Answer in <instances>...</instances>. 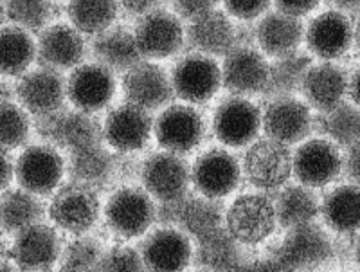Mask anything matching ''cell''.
I'll list each match as a JSON object with an SVG mask.
<instances>
[{
    "label": "cell",
    "mask_w": 360,
    "mask_h": 272,
    "mask_svg": "<svg viewBox=\"0 0 360 272\" xmlns=\"http://www.w3.org/2000/svg\"><path fill=\"white\" fill-rule=\"evenodd\" d=\"M245 179L258 190H279L292 177V152L279 141H254L243 159Z\"/></svg>",
    "instance_id": "obj_6"
},
{
    "label": "cell",
    "mask_w": 360,
    "mask_h": 272,
    "mask_svg": "<svg viewBox=\"0 0 360 272\" xmlns=\"http://www.w3.org/2000/svg\"><path fill=\"white\" fill-rule=\"evenodd\" d=\"M134 33L143 56L150 60L169 58L182 49L186 40L182 20L164 8L139 18Z\"/></svg>",
    "instance_id": "obj_15"
},
{
    "label": "cell",
    "mask_w": 360,
    "mask_h": 272,
    "mask_svg": "<svg viewBox=\"0 0 360 272\" xmlns=\"http://www.w3.org/2000/svg\"><path fill=\"white\" fill-rule=\"evenodd\" d=\"M304 27L301 18L290 17L281 11L265 13L254 27V40L259 51L270 58H281L297 53L303 44Z\"/></svg>",
    "instance_id": "obj_27"
},
{
    "label": "cell",
    "mask_w": 360,
    "mask_h": 272,
    "mask_svg": "<svg viewBox=\"0 0 360 272\" xmlns=\"http://www.w3.org/2000/svg\"><path fill=\"white\" fill-rule=\"evenodd\" d=\"M62 254V243L53 227L38 222L15 235L13 261L24 271H49Z\"/></svg>",
    "instance_id": "obj_23"
},
{
    "label": "cell",
    "mask_w": 360,
    "mask_h": 272,
    "mask_svg": "<svg viewBox=\"0 0 360 272\" xmlns=\"http://www.w3.org/2000/svg\"><path fill=\"white\" fill-rule=\"evenodd\" d=\"M119 0H69L67 17L83 34H96L112 27L117 18Z\"/></svg>",
    "instance_id": "obj_36"
},
{
    "label": "cell",
    "mask_w": 360,
    "mask_h": 272,
    "mask_svg": "<svg viewBox=\"0 0 360 272\" xmlns=\"http://www.w3.org/2000/svg\"><path fill=\"white\" fill-rule=\"evenodd\" d=\"M272 2L276 6V11H281L295 18L307 17L321 4V0H272Z\"/></svg>",
    "instance_id": "obj_46"
},
{
    "label": "cell",
    "mask_w": 360,
    "mask_h": 272,
    "mask_svg": "<svg viewBox=\"0 0 360 272\" xmlns=\"http://www.w3.org/2000/svg\"><path fill=\"white\" fill-rule=\"evenodd\" d=\"M38 46L31 33L8 24L2 30V72L9 78H20L37 60Z\"/></svg>",
    "instance_id": "obj_37"
},
{
    "label": "cell",
    "mask_w": 360,
    "mask_h": 272,
    "mask_svg": "<svg viewBox=\"0 0 360 272\" xmlns=\"http://www.w3.org/2000/svg\"><path fill=\"white\" fill-rule=\"evenodd\" d=\"M18 103L34 117L49 116L62 110L65 105L67 79L62 72L51 67H37L18 78L15 87Z\"/></svg>",
    "instance_id": "obj_11"
},
{
    "label": "cell",
    "mask_w": 360,
    "mask_h": 272,
    "mask_svg": "<svg viewBox=\"0 0 360 272\" xmlns=\"http://www.w3.org/2000/svg\"><path fill=\"white\" fill-rule=\"evenodd\" d=\"M311 65H314V58L310 54L299 53V51L281 58H274V63H270L269 79H266L263 96L270 99L295 96L301 92L303 79Z\"/></svg>",
    "instance_id": "obj_34"
},
{
    "label": "cell",
    "mask_w": 360,
    "mask_h": 272,
    "mask_svg": "<svg viewBox=\"0 0 360 272\" xmlns=\"http://www.w3.org/2000/svg\"><path fill=\"white\" fill-rule=\"evenodd\" d=\"M2 155H4V168H2V191L8 190L11 181L15 179V166L17 162L11 161V157H9V150H2Z\"/></svg>",
    "instance_id": "obj_49"
},
{
    "label": "cell",
    "mask_w": 360,
    "mask_h": 272,
    "mask_svg": "<svg viewBox=\"0 0 360 272\" xmlns=\"http://www.w3.org/2000/svg\"><path fill=\"white\" fill-rule=\"evenodd\" d=\"M348 96L353 103L360 107V67H356V69L353 70V75L349 76Z\"/></svg>",
    "instance_id": "obj_50"
},
{
    "label": "cell",
    "mask_w": 360,
    "mask_h": 272,
    "mask_svg": "<svg viewBox=\"0 0 360 272\" xmlns=\"http://www.w3.org/2000/svg\"><path fill=\"white\" fill-rule=\"evenodd\" d=\"M311 127L314 117L310 107L295 96L270 99L263 112L262 128L265 136L287 146L303 143L311 134Z\"/></svg>",
    "instance_id": "obj_16"
},
{
    "label": "cell",
    "mask_w": 360,
    "mask_h": 272,
    "mask_svg": "<svg viewBox=\"0 0 360 272\" xmlns=\"http://www.w3.org/2000/svg\"><path fill=\"white\" fill-rule=\"evenodd\" d=\"M227 15L238 20L250 22L269 11L272 0H221Z\"/></svg>",
    "instance_id": "obj_43"
},
{
    "label": "cell",
    "mask_w": 360,
    "mask_h": 272,
    "mask_svg": "<svg viewBox=\"0 0 360 272\" xmlns=\"http://www.w3.org/2000/svg\"><path fill=\"white\" fill-rule=\"evenodd\" d=\"M225 226V209L220 198L205 195H186L179 200L176 227L189 238L200 240Z\"/></svg>",
    "instance_id": "obj_29"
},
{
    "label": "cell",
    "mask_w": 360,
    "mask_h": 272,
    "mask_svg": "<svg viewBox=\"0 0 360 272\" xmlns=\"http://www.w3.org/2000/svg\"><path fill=\"white\" fill-rule=\"evenodd\" d=\"M4 17L29 33H41L53 17V4L51 0H4Z\"/></svg>",
    "instance_id": "obj_39"
},
{
    "label": "cell",
    "mask_w": 360,
    "mask_h": 272,
    "mask_svg": "<svg viewBox=\"0 0 360 272\" xmlns=\"http://www.w3.org/2000/svg\"><path fill=\"white\" fill-rule=\"evenodd\" d=\"M263 114L243 96L225 98L213 114V132L221 145L243 148L252 145L262 128Z\"/></svg>",
    "instance_id": "obj_10"
},
{
    "label": "cell",
    "mask_w": 360,
    "mask_h": 272,
    "mask_svg": "<svg viewBox=\"0 0 360 272\" xmlns=\"http://www.w3.org/2000/svg\"><path fill=\"white\" fill-rule=\"evenodd\" d=\"M123 92L127 101L139 105L150 112L168 107L175 96L172 75H168L157 63L146 60L124 72Z\"/></svg>",
    "instance_id": "obj_21"
},
{
    "label": "cell",
    "mask_w": 360,
    "mask_h": 272,
    "mask_svg": "<svg viewBox=\"0 0 360 272\" xmlns=\"http://www.w3.org/2000/svg\"><path fill=\"white\" fill-rule=\"evenodd\" d=\"M335 11L344 15H360V0H326Z\"/></svg>",
    "instance_id": "obj_48"
},
{
    "label": "cell",
    "mask_w": 360,
    "mask_h": 272,
    "mask_svg": "<svg viewBox=\"0 0 360 272\" xmlns=\"http://www.w3.org/2000/svg\"><path fill=\"white\" fill-rule=\"evenodd\" d=\"M0 117H2V132H0L2 150H17L24 146L31 132L27 110L15 101H2Z\"/></svg>",
    "instance_id": "obj_41"
},
{
    "label": "cell",
    "mask_w": 360,
    "mask_h": 272,
    "mask_svg": "<svg viewBox=\"0 0 360 272\" xmlns=\"http://www.w3.org/2000/svg\"><path fill=\"white\" fill-rule=\"evenodd\" d=\"M304 41L311 56L324 62L340 58L353 46V24L348 15L330 9L315 18L304 30Z\"/></svg>",
    "instance_id": "obj_20"
},
{
    "label": "cell",
    "mask_w": 360,
    "mask_h": 272,
    "mask_svg": "<svg viewBox=\"0 0 360 272\" xmlns=\"http://www.w3.org/2000/svg\"><path fill=\"white\" fill-rule=\"evenodd\" d=\"M38 134L53 146L65 152H79V150L94 148L105 139L103 128L89 112L79 108H62L49 116L37 117Z\"/></svg>",
    "instance_id": "obj_2"
},
{
    "label": "cell",
    "mask_w": 360,
    "mask_h": 272,
    "mask_svg": "<svg viewBox=\"0 0 360 272\" xmlns=\"http://www.w3.org/2000/svg\"><path fill=\"white\" fill-rule=\"evenodd\" d=\"M221 0H168V4L173 8V13L180 20L193 22L204 17L207 13L214 11Z\"/></svg>",
    "instance_id": "obj_44"
},
{
    "label": "cell",
    "mask_w": 360,
    "mask_h": 272,
    "mask_svg": "<svg viewBox=\"0 0 360 272\" xmlns=\"http://www.w3.org/2000/svg\"><path fill=\"white\" fill-rule=\"evenodd\" d=\"M143 254L139 249L130 247V245H117L112 247L110 251L103 252L101 260H99L96 271H121V272H130V271H144Z\"/></svg>",
    "instance_id": "obj_42"
},
{
    "label": "cell",
    "mask_w": 360,
    "mask_h": 272,
    "mask_svg": "<svg viewBox=\"0 0 360 272\" xmlns=\"http://www.w3.org/2000/svg\"><path fill=\"white\" fill-rule=\"evenodd\" d=\"M242 179L236 157L225 148H211L198 157L191 168V184L198 193L224 198L233 193Z\"/></svg>",
    "instance_id": "obj_19"
},
{
    "label": "cell",
    "mask_w": 360,
    "mask_h": 272,
    "mask_svg": "<svg viewBox=\"0 0 360 272\" xmlns=\"http://www.w3.org/2000/svg\"><path fill=\"white\" fill-rule=\"evenodd\" d=\"M355 258H356V261H359V265H360V236L356 238V243H355Z\"/></svg>",
    "instance_id": "obj_52"
},
{
    "label": "cell",
    "mask_w": 360,
    "mask_h": 272,
    "mask_svg": "<svg viewBox=\"0 0 360 272\" xmlns=\"http://www.w3.org/2000/svg\"><path fill=\"white\" fill-rule=\"evenodd\" d=\"M342 171L352 184L360 186V141L346 148L342 159Z\"/></svg>",
    "instance_id": "obj_47"
},
{
    "label": "cell",
    "mask_w": 360,
    "mask_h": 272,
    "mask_svg": "<svg viewBox=\"0 0 360 272\" xmlns=\"http://www.w3.org/2000/svg\"><path fill=\"white\" fill-rule=\"evenodd\" d=\"M65 161L60 155L58 148L53 145H33L27 146L18 155L15 166V179L18 186L38 197L53 195L60 188L63 174H65Z\"/></svg>",
    "instance_id": "obj_8"
},
{
    "label": "cell",
    "mask_w": 360,
    "mask_h": 272,
    "mask_svg": "<svg viewBox=\"0 0 360 272\" xmlns=\"http://www.w3.org/2000/svg\"><path fill=\"white\" fill-rule=\"evenodd\" d=\"M245 245L238 242L227 227H220L211 235L197 240L193 260L202 268H238L247 261Z\"/></svg>",
    "instance_id": "obj_31"
},
{
    "label": "cell",
    "mask_w": 360,
    "mask_h": 272,
    "mask_svg": "<svg viewBox=\"0 0 360 272\" xmlns=\"http://www.w3.org/2000/svg\"><path fill=\"white\" fill-rule=\"evenodd\" d=\"M38 56L40 65L56 70L76 69L85 58L86 44L82 31L69 24H54L38 34Z\"/></svg>",
    "instance_id": "obj_24"
},
{
    "label": "cell",
    "mask_w": 360,
    "mask_h": 272,
    "mask_svg": "<svg viewBox=\"0 0 360 272\" xmlns=\"http://www.w3.org/2000/svg\"><path fill=\"white\" fill-rule=\"evenodd\" d=\"M278 226L274 200L262 193L238 197L225 211V227L243 245L265 242Z\"/></svg>",
    "instance_id": "obj_5"
},
{
    "label": "cell",
    "mask_w": 360,
    "mask_h": 272,
    "mask_svg": "<svg viewBox=\"0 0 360 272\" xmlns=\"http://www.w3.org/2000/svg\"><path fill=\"white\" fill-rule=\"evenodd\" d=\"M349 78L342 67L333 62L314 63L301 85V94L310 108L326 114L340 105L348 94Z\"/></svg>",
    "instance_id": "obj_25"
},
{
    "label": "cell",
    "mask_w": 360,
    "mask_h": 272,
    "mask_svg": "<svg viewBox=\"0 0 360 272\" xmlns=\"http://www.w3.org/2000/svg\"><path fill=\"white\" fill-rule=\"evenodd\" d=\"M143 188L159 202L180 200L188 195L191 168L179 153L155 152L146 157L141 168Z\"/></svg>",
    "instance_id": "obj_9"
},
{
    "label": "cell",
    "mask_w": 360,
    "mask_h": 272,
    "mask_svg": "<svg viewBox=\"0 0 360 272\" xmlns=\"http://www.w3.org/2000/svg\"><path fill=\"white\" fill-rule=\"evenodd\" d=\"M323 128L330 139L340 148H348L360 141V107L353 101H342L326 112Z\"/></svg>",
    "instance_id": "obj_38"
},
{
    "label": "cell",
    "mask_w": 360,
    "mask_h": 272,
    "mask_svg": "<svg viewBox=\"0 0 360 272\" xmlns=\"http://www.w3.org/2000/svg\"><path fill=\"white\" fill-rule=\"evenodd\" d=\"M115 72L98 62L82 63L67 79V96L74 108L94 114L112 103L117 89Z\"/></svg>",
    "instance_id": "obj_17"
},
{
    "label": "cell",
    "mask_w": 360,
    "mask_h": 272,
    "mask_svg": "<svg viewBox=\"0 0 360 272\" xmlns=\"http://www.w3.org/2000/svg\"><path fill=\"white\" fill-rule=\"evenodd\" d=\"M172 83L176 98L186 103H207L220 87H224L221 67L211 56L200 53L188 54L173 67Z\"/></svg>",
    "instance_id": "obj_7"
},
{
    "label": "cell",
    "mask_w": 360,
    "mask_h": 272,
    "mask_svg": "<svg viewBox=\"0 0 360 272\" xmlns=\"http://www.w3.org/2000/svg\"><path fill=\"white\" fill-rule=\"evenodd\" d=\"M269 62L262 51L238 44L224 56L221 85L233 96L263 94L269 79Z\"/></svg>",
    "instance_id": "obj_13"
},
{
    "label": "cell",
    "mask_w": 360,
    "mask_h": 272,
    "mask_svg": "<svg viewBox=\"0 0 360 272\" xmlns=\"http://www.w3.org/2000/svg\"><path fill=\"white\" fill-rule=\"evenodd\" d=\"M103 252V245L94 236L76 235V238L62 249L58 264L63 271H96Z\"/></svg>",
    "instance_id": "obj_40"
},
{
    "label": "cell",
    "mask_w": 360,
    "mask_h": 272,
    "mask_svg": "<svg viewBox=\"0 0 360 272\" xmlns=\"http://www.w3.org/2000/svg\"><path fill=\"white\" fill-rule=\"evenodd\" d=\"M278 226L283 229L314 222L321 214V200L314 188L304 184H285L274 198Z\"/></svg>",
    "instance_id": "obj_32"
},
{
    "label": "cell",
    "mask_w": 360,
    "mask_h": 272,
    "mask_svg": "<svg viewBox=\"0 0 360 272\" xmlns=\"http://www.w3.org/2000/svg\"><path fill=\"white\" fill-rule=\"evenodd\" d=\"M67 169L72 181H78L90 188H105L115 175V159L101 145L94 148L69 153Z\"/></svg>",
    "instance_id": "obj_33"
},
{
    "label": "cell",
    "mask_w": 360,
    "mask_h": 272,
    "mask_svg": "<svg viewBox=\"0 0 360 272\" xmlns=\"http://www.w3.org/2000/svg\"><path fill=\"white\" fill-rule=\"evenodd\" d=\"M139 251L150 271H182L193 260L191 240L179 227L160 226L146 235Z\"/></svg>",
    "instance_id": "obj_22"
},
{
    "label": "cell",
    "mask_w": 360,
    "mask_h": 272,
    "mask_svg": "<svg viewBox=\"0 0 360 272\" xmlns=\"http://www.w3.org/2000/svg\"><path fill=\"white\" fill-rule=\"evenodd\" d=\"M186 37L193 53L205 54L211 58L225 56L238 46L236 25L233 24L227 11L220 9H214L204 17L189 22Z\"/></svg>",
    "instance_id": "obj_26"
},
{
    "label": "cell",
    "mask_w": 360,
    "mask_h": 272,
    "mask_svg": "<svg viewBox=\"0 0 360 272\" xmlns=\"http://www.w3.org/2000/svg\"><path fill=\"white\" fill-rule=\"evenodd\" d=\"M49 216L54 226L72 235H85L99 219V198L94 188L78 181L65 182L53 193Z\"/></svg>",
    "instance_id": "obj_3"
},
{
    "label": "cell",
    "mask_w": 360,
    "mask_h": 272,
    "mask_svg": "<svg viewBox=\"0 0 360 272\" xmlns=\"http://www.w3.org/2000/svg\"><path fill=\"white\" fill-rule=\"evenodd\" d=\"M292 174L299 184L314 190L328 186L342 174L339 146L328 139L304 141L292 153Z\"/></svg>",
    "instance_id": "obj_12"
},
{
    "label": "cell",
    "mask_w": 360,
    "mask_h": 272,
    "mask_svg": "<svg viewBox=\"0 0 360 272\" xmlns=\"http://www.w3.org/2000/svg\"><path fill=\"white\" fill-rule=\"evenodd\" d=\"M153 134L164 150L184 155L197 148L204 139V119L191 105L173 103L159 114Z\"/></svg>",
    "instance_id": "obj_14"
},
{
    "label": "cell",
    "mask_w": 360,
    "mask_h": 272,
    "mask_svg": "<svg viewBox=\"0 0 360 272\" xmlns=\"http://www.w3.org/2000/svg\"><path fill=\"white\" fill-rule=\"evenodd\" d=\"M333 254L332 240L319 224L307 222L288 229L278 251L272 258V267L295 268V271H311L319 268Z\"/></svg>",
    "instance_id": "obj_1"
},
{
    "label": "cell",
    "mask_w": 360,
    "mask_h": 272,
    "mask_svg": "<svg viewBox=\"0 0 360 272\" xmlns=\"http://www.w3.org/2000/svg\"><path fill=\"white\" fill-rule=\"evenodd\" d=\"M90 53L98 63L123 75L144 60L135 33L124 25H112L107 31L92 37Z\"/></svg>",
    "instance_id": "obj_28"
},
{
    "label": "cell",
    "mask_w": 360,
    "mask_h": 272,
    "mask_svg": "<svg viewBox=\"0 0 360 272\" xmlns=\"http://www.w3.org/2000/svg\"><path fill=\"white\" fill-rule=\"evenodd\" d=\"M164 4H168V0H119L121 13L127 15L128 18H135V20L157 11Z\"/></svg>",
    "instance_id": "obj_45"
},
{
    "label": "cell",
    "mask_w": 360,
    "mask_h": 272,
    "mask_svg": "<svg viewBox=\"0 0 360 272\" xmlns=\"http://www.w3.org/2000/svg\"><path fill=\"white\" fill-rule=\"evenodd\" d=\"M105 220L112 233L123 238H137L157 220L153 197L144 188L124 186L114 191L105 206Z\"/></svg>",
    "instance_id": "obj_4"
},
{
    "label": "cell",
    "mask_w": 360,
    "mask_h": 272,
    "mask_svg": "<svg viewBox=\"0 0 360 272\" xmlns=\"http://www.w3.org/2000/svg\"><path fill=\"white\" fill-rule=\"evenodd\" d=\"M41 219H44V206L38 195L24 188L4 190L0 202V222L4 233L17 235L25 227L41 222Z\"/></svg>",
    "instance_id": "obj_35"
},
{
    "label": "cell",
    "mask_w": 360,
    "mask_h": 272,
    "mask_svg": "<svg viewBox=\"0 0 360 272\" xmlns=\"http://www.w3.org/2000/svg\"><path fill=\"white\" fill-rule=\"evenodd\" d=\"M353 44H355L356 49H359L360 53V15L359 18H356L355 25H353Z\"/></svg>",
    "instance_id": "obj_51"
},
{
    "label": "cell",
    "mask_w": 360,
    "mask_h": 272,
    "mask_svg": "<svg viewBox=\"0 0 360 272\" xmlns=\"http://www.w3.org/2000/svg\"><path fill=\"white\" fill-rule=\"evenodd\" d=\"M321 216L328 229L339 235L360 231V186H339L321 202Z\"/></svg>",
    "instance_id": "obj_30"
},
{
    "label": "cell",
    "mask_w": 360,
    "mask_h": 272,
    "mask_svg": "<svg viewBox=\"0 0 360 272\" xmlns=\"http://www.w3.org/2000/svg\"><path fill=\"white\" fill-rule=\"evenodd\" d=\"M153 127L155 121L150 110L127 101L108 112L103 123V136L115 152H137L146 146Z\"/></svg>",
    "instance_id": "obj_18"
}]
</instances>
